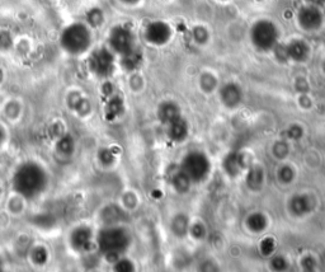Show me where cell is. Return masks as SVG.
Masks as SVG:
<instances>
[{
	"label": "cell",
	"mask_w": 325,
	"mask_h": 272,
	"mask_svg": "<svg viewBox=\"0 0 325 272\" xmlns=\"http://www.w3.org/2000/svg\"><path fill=\"white\" fill-rule=\"evenodd\" d=\"M46 174L37 164H24L14 176V189L26 197H33L45 189Z\"/></svg>",
	"instance_id": "1"
},
{
	"label": "cell",
	"mask_w": 325,
	"mask_h": 272,
	"mask_svg": "<svg viewBox=\"0 0 325 272\" xmlns=\"http://www.w3.org/2000/svg\"><path fill=\"white\" fill-rule=\"evenodd\" d=\"M90 32L84 24L74 23L61 35V46L72 55L83 54L90 46Z\"/></svg>",
	"instance_id": "2"
},
{
	"label": "cell",
	"mask_w": 325,
	"mask_h": 272,
	"mask_svg": "<svg viewBox=\"0 0 325 272\" xmlns=\"http://www.w3.org/2000/svg\"><path fill=\"white\" fill-rule=\"evenodd\" d=\"M130 243V236L127 232L121 229V228H109L105 229L99 233L98 244L102 252L110 256V254L121 253L128 247Z\"/></svg>",
	"instance_id": "3"
},
{
	"label": "cell",
	"mask_w": 325,
	"mask_h": 272,
	"mask_svg": "<svg viewBox=\"0 0 325 272\" xmlns=\"http://www.w3.org/2000/svg\"><path fill=\"white\" fill-rule=\"evenodd\" d=\"M252 43L260 51H269L275 47L278 39V30L272 22L258 21L251 31Z\"/></svg>",
	"instance_id": "4"
},
{
	"label": "cell",
	"mask_w": 325,
	"mask_h": 272,
	"mask_svg": "<svg viewBox=\"0 0 325 272\" xmlns=\"http://www.w3.org/2000/svg\"><path fill=\"white\" fill-rule=\"evenodd\" d=\"M182 172L191 182H201L210 173L209 159L202 153H189L182 161Z\"/></svg>",
	"instance_id": "5"
},
{
	"label": "cell",
	"mask_w": 325,
	"mask_h": 272,
	"mask_svg": "<svg viewBox=\"0 0 325 272\" xmlns=\"http://www.w3.org/2000/svg\"><path fill=\"white\" fill-rule=\"evenodd\" d=\"M109 45L112 50L121 55V56H126V55L136 51L134 35H132L131 31L123 27V26L114 27L113 30L110 31Z\"/></svg>",
	"instance_id": "6"
},
{
	"label": "cell",
	"mask_w": 325,
	"mask_h": 272,
	"mask_svg": "<svg viewBox=\"0 0 325 272\" xmlns=\"http://www.w3.org/2000/svg\"><path fill=\"white\" fill-rule=\"evenodd\" d=\"M89 66L99 77H107L113 70V55L107 48L94 51L89 59Z\"/></svg>",
	"instance_id": "7"
},
{
	"label": "cell",
	"mask_w": 325,
	"mask_h": 272,
	"mask_svg": "<svg viewBox=\"0 0 325 272\" xmlns=\"http://www.w3.org/2000/svg\"><path fill=\"white\" fill-rule=\"evenodd\" d=\"M298 24L301 26L305 31H316L322 27L323 24V14L320 12L319 6L309 5L304 6L300 9L297 14Z\"/></svg>",
	"instance_id": "8"
},
{
	"label": "cell",
	"mask_w": 325,
	"mask_h": 272,
	"mask_svg": "<svg viewBox=\"0 0 325 272\" xmlns=\"http://www.w3.org/2000/svg\"><path fill=\"white\" fill-rule=\"evenodd\" d=\"M170 27L164 22H152L145 30V39L151 45H164L170 39Z\"/></svg>",
	"instance_id": "9"
},
{
	"label": "cell",
	"mask_w": 325,
	"mask_h": 272,
	"mask_svg": "<svg viewBox=\"0 0 325 272\" xmlns=\"http://www.w3.org/2000/svg\"><path fill=\"white\" fill-rule=\"evenodd\" d=\"M221 98L224 101V103L229 107H235L240 103V99H242V92H240V88L235 84L230 83L226 84L222 90H221Z\"/></svg>",
	"instance_id": "10"
},
{
	"label": "cell",
	"mask_w": 325,
	"mask_h": 272,
	"mask_svg": "<svg viewBox=\"0 0 325 272\" xmlns=\"http://www.w3.org/2000/svg\"><path fill=\"white\" fill-rule=\"evenodd\" d=\"M310 54V50L304 41H292L287 46V55L293 61H305Z\"/></svg>",
	"instance_id": "11"
},
{
	"label": "cell",
	"mask_w": 325,
	"mask_h": 272,
	"mask_svg": "<svg viewBox=\"0 0 325 272\" xmlns=\"http://www.w3.org/2000/svg\"><path fill=\"white\" fill-rule=\"evenodd\" d=\"M168 126V135L170 139H173L174 141H182L184 140L185 136L188 134L187 123L184 120H182V117H179L173 122H170Z\"/></svg>",
	"instance_id": "12"
},
{
	"label": "cell",
	"mask_w": 325,
	"mask_h": 272,
	"mask_svg": "<svg viewBox=\"0 0 325 272\" xmlns=\"http://www.w3.org/2000/svg\"><path fill=\"white\" fill-rule=\"evenodd\" d=\"M159 117L164 125H169L170 122H173L174 120L181 117L179 108L174 103H164L159 110Z\"/></svg>",
	"instance_id": "13"
},
{
	"label": "cell",
	"mask_w": 325,
	"mask_h": 272,
	"mask_svg": "<svg viewBox=\"0 0 325 272\" xmlns=\"http://www.w3.org/2000/svg\"><path fill=\"white\" fill-rule=\"evenodd\" d=\"M89 242H90V232L88 231V229H84V228L75 231L72 236V245L78 249H85L87 247H89Z\"/></svg>",
	"instance_id": "14"
},
{
	"label": "cell",
	"mask_w": 325,
	"mask_h": 272,
	"mask_svg": "<svg viewBox=\"0 0 325 272\" xmlns=\"http://www.w3.org/2000/svg\"><path fill=\"white\" fill-rule=\"evenodd\" d=\"M267 225L266 218L262 214H253L248 218V228L253 232L263 231Z\"/></svg>",
	"instance_id": "15"
},
{
	"label": "cell",
	"mask_w": 325,
	"mask_h": 272,
	"mask_svg": "<svg viewBox=\"0 0 325 272\" xmlns=\"http://www.w3.org/2000/svg\"><path fill=\"white\" fill-rule=\"evenodd\" d=\"M309 203L306 202V200H304V198L301 197H296L293 198L292 202H291V209H292V211L295 212V214H297V215H302L304 212H306L307 210H309Z\"/></svg>",
	"instance_id": "16"
},
{
	"label": "cell",
	"mask_w": 325,
	"mask_h": 272,
	"mask_svg": "<svg viewBox=\"0 0 325 272\" xmlns=\"http://www.w3.org/2000/svg\"><path fill=\"white\" fill-rule=\"evenodd\" d=\"M173 182L177 190H179V191H185V190L189 187V182H191V181H189V178L181 171L178 174H176Z\"/></svg>",
	"instance_id": "17"
},
{
	"label": "cell",
	"mask_w": 325,
	"mask_h": 272,
	"mask_svg": "<svg viewBox=\"0 0 325 272\" xmlns=\"http://www.w3.org/2000/svg\"><path fill=\"white\" fill-rule=\"evenodd\" d=\"M88 21L90 22L92 26H98V24H101L102 21H103V15H102L101 10L98 9L92 10V12L88 14Z\"/></svg>",
	"instance_id": "18"
},
{
	"label": "cell",
	"mask_w": 325,
	"mask_h": 272,
	"mask_svg": "<svg viewBox=\"0 0 325 272\" xmlns=\"http://www.w3.org/2000/svg\"><path fill=\"white\" fill-rule=\"evenodd\" d=\"M60 152L70 153L72 152V140L70 138H64L59 144Z\"/></svg>",
	"instance_id": "19"
},
{
	"label": "cell",
	"mask_w": 325,
	"mask_h": 272,
	"mask_svg": "<svg viewBox=\"0 0 325 272\" xmlns=\"http://www.w3.org/2000/svg\"><path fill=\"white\" fill-rule=\"evenodd\" d=\"M117 271H131L132 265L128 261H121L116 265Z\"/></svg>",
	"instance_id": "20"
},
{
	"label": "cell",
	"mask_w": 325,
	"mask_h": 272,
	"mask_svg": "<svg viewBox=\"0 0 325 272\" xmlns=\"http://www.w3.org/2000/svg\"><path fill=\"white\" fill-rule=\"evenodd\" d=\"M36 260H37V262H38V263H42L43 261L46 260V253H45V251H43V249H38V251H37Z\"/></svg>",
	"instance_id": "21"
},
{
	"label": "cell",
	"mask_w": 325,
	"mask_h": 272,
	"mask_svg": "<svg viewBox=\"0 0 325 272\" xmlns=\"http://www.w3.org/2000/svg\"><path fill=\"white\" fill-rule=\"evenodd\" d=\"M307 1H309V4H311V5L319 6L322 5V4H324L325 0H307Z\"/></svg>",
	"instance_id": "22"
},
{
	"label": "cell",
	"mask_w": 325,
	"mask_h": 272,
	"mask_svg": "<svg viewBox=\"0 0 325 272\" xmlns=\"http://www.w3.org/2000/svg\"><path fill=\"white\" fill-rule=\"evenodd\" d=\"M121 1H123L125 4H136L140 0H121Z\"/></svg>",
	"instance_id": "23"
},
{
	"label": "cell",
	"mask_w": 325,
	"mask_h": 272,
	"mask_svg": "<svg viewBox=\"0 0 325 272\" xmlns=\"http://www.w3.org/2000/svg\"><path fill=\"white\" fill-rule=\"evenodd\" d=\"M0 141H1V132H0Z\"/></svg>",
	"instance_id": "24"
},
{
	"label": "cell",
	"mask_w": 325,
	"mask_h": 272,
	"mask_svg": "<svg viewBox=\"0 0 325 272\" xmlns=\"http://www.w3.org/2000/svg\"><path fill=\"white\" fill-rule=\"evenodd\" d=\"M324 72H325V63H324Z\"/></svg>",
	"instance_id": "25"
},
{
	"label": "cell",
	"mask_w": 325,
	"mask_h": 272,
	"mask_svg": "<svg viewBox=\"0 0 325 272\" xmlns=\"http://www.w3.org/2000/svg\"><path fill=\"white\" fill-rule=\"evenodd\" d=\"M0 267H1V262H0Z\"/></svg>",
	"instance_id": "26"
}]
</instances>
